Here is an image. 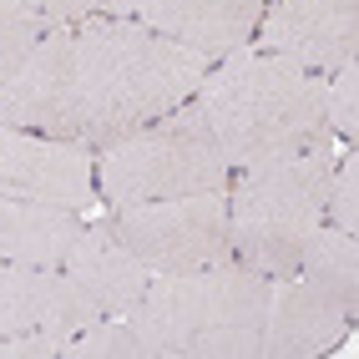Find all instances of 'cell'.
I'll list each match as a JSON object with an SVG mask.
<instances>
[{
    "label": "cell",
    "instance_id": "cell-1",
    "mask_svg": "<svg viewBox=\"0 0 359 359\" xmlns=\"http://www.w3.org/2000/svg\"><path fill=\"white\" fill-rule=\"evenodd\" d=\"M212 56L167 41L137 20H86L76 31V91L86 116V147L157 122L203 86Z\"/></svg>",
    "mask_w": 359,
    "mask_h": 359
},
{
    "label": "cell",
    "instance_id": "cell-2",
    "mask_svg": "<svg viewBox=\"0 0 359 359\" xmlns=\"http://www.w3.org/2000/svg\"><path fill=\"white\" fill-rule=\"evenodd\" d=\"M198 116L228 167H253L329 142L324 81L269 51H243L223 66H208L198 86Z\"/></svg>",
    "mask_w": 359,
    "mask_h": 359
},
{
    "label": "cell",
    "instance_id": "cell-3",
    "mask_svg": "<svg viewBox=\"0 0 359 359\" xmlns=\"http://www.w3.org/2000/svg\"><path fill=\"white\" fill-rule=\"evenodd\" d=\"M269 278L248 263L152 273L142 299L122 309L152 359H253L263 349Z\"/></svg>",
    "mask_w": 359,
    "mask_h": 359
},
{
    "label": "cell",
    "instance_id": "cell-4",
    "mask_svg": "<svg viewBox=\"0 0 359 359\" xmlns=\"http://www.w3.org/2000/svg\"><path fill=\"white\" fill-rule=\"evenodd\" d=\"M334 147H304L289 157H269L253 167H238V182L228 193V243L233 258L253 273H294L309 233L324 223Z\"/></svg>",
    "mask_w": 359,
    "mask_h": 359
},
{
    "label": "cell",
    "instance_id": "cell-5",
    "mask_svg": "<svg viewBox=\"0 0 359 359\" xmlns=\"http://www.w3.org/2000/svg\"><path fill=\"white\" fill-rule=\"evenodd\" d=\"M223 182H228V162L208 122L198 116V107L162 111L152 127L116 137L97 157V193L116 208L208 193V187H223Z\"/></svg>",
    "mask_w": 359,
    "mask_h": 359
},
{
    "label": "cell",
    "instance_id": "cell-6",
    "mask_svg": "<svg viewBox=\"0 0 359 359\" xmlns=\"http://www.w3.org/2000/svg\"><path fill=\"white\" fill-rule=\"evenodd\" d=\"M111 228L127 238V248L147 263L152 273H187V269H212V263L233 258L223 187L116 208Z\"/></svg>",
    "mask_w": 359,
    "mask_h": 359
},
{
    "label": "cell",
    "instance_id": "cell-7",
    "mask_svg": "<svg viewBox=\"0 0 359 359\" xmlns=\"http://www.w3.org/2000/svg\"><path fill=\"white\" fill-rule=\"evenodd\" d=\"M0 122L61 142H86L76 91V31H46L26 61L0 81Z\"/></svg>",
    "mask_w": 359,
    "mask_h": 359
},
{
    "label": "cell",
    "instance_id": "cell-8",
    "mask_svg": "<svg viewBox=\"0 0 359 359\" xmlns=\"http://www.w3.org/2000/svg\"><path fill=\"white\" fill-rule=\"evenodd\" d=\"M97 193V157L86 142H61L0 122V198L86 208Z\"/></svg>",
    "mask_w": 359,
    "mask_h": 359
},
{
    "label": "cell",
    "instance_id": "cell-9",
    "mask_svg": "<svg viewBox=\"0 0 359 359\" xmlns=\"http://www.w3.org/2000/svg\"><path fill=\"white\" fill-rule=\"evenodd\" d=\"M258 46L304 71H339L359 51V0H273L258 15Z\"/></svg>",
    "mask_w": 359,
    "mask_h": 359
},
{
    "label": "cell",
    "instance_id": "cell-10",
    "mask_svg": "<svg viewBox=\"0 0 359 359\" xmlns=\"http://www.w3.org/2000/svg\"><path fill=\"white\" fill-rule=\"evenodd\" d=\"M102 309L81 294L66 269H36V263L0 258V334H56L71 339Z\"/></svg>",
    "mask_w": 359,
    "mask_h": 359
},
{
    "label": "cell",
    "instance_id": "cell-11",
    "mask_svg": "<svg viewBox=\"0 0 359 359\" xmlns=\"http://www.w3.org/2000/svg\"><path fill=\"white\" fill-rule=\"evenodd\" d=\"M102 6L208 56H233L263 15V0H102Z\"/></svg>",
    "mask_w": 359,
    "mask_h": 359
},
{
    "label": "cell",
    "instance_id": "cell-12",
    "mask_svg": "<svg viewBox=\"0 0 359 359\" xmlns=\"http://www.w3.org/2000/svg\"><path fill=\"white\" fill-rule=\"evenodd\" d=\"M349 334V314L319 283L273 273L269 309H263V349L269 359H319Z\"/></svg>",
    "mask_w": 359,
    "mask_h": 359
},
{
    "label": "cell",
    "instance_id": "cell-13",
    "mask_svg": "<svg viewBox=\"0 0 359 359\" xmlns=\"http://www.w3.org/2000/svg\"><path fill=\"white\" fill-rule=\"evenodd\" d=\"M61 269L81 283V294L97 304L102 314H122V309H132L142 299V289H147V278H152V269L127 248V238L116 228H107V223L81 228Z\"/></svg>",
    "mask_w": 359,
    "mask_h": 359
},
{
    "label": "cell",
    "instance_id": "cell-14",
    "mask_svg": "<svg viewBox=\"0 0 359 359\" xmlns=\"http://www.w3.org/2000/svg\"><path fill=\"white\" fill-rule=\"evenodd\" d=\"M76 212L26 198H0V258L36 263V269H61L71 243H76Z\"/></svg>",
    "mask_w": 359,
    "mask_h": 359
},
{
    "label": "cell",
    "instance_id": "cell-15",
    "mask_svg": "<svg viewBox=\"0 0 359 359\" xmlns=\"http://www.w3.org/2000/svg\"><path fill=\"white\" fill-rule=\"evenodd\" d=\"M299 269H304L309 283H319L354 319V309H359V243H354V233L334 228V223H319L309 233L304 253H299Z\"/></svg>",
    "mask_w": 359,
    "mask_h": 359
},
{
    "label": "cell",
    "instance_id": "cell-16",
    "mask_svg": "<svg viewBox=\"0 0 359 359\" xmlns=\"http://www.w3.org/2000/svg\"><path fill=\"white\" fill-rule=\"evenodd\" d=\"M66 359H147V349H142L137 339V329L122 319V314H111V319H91L86 329H76L71 339L61 344Z\"/></svg>",
    "mask_w": 359,
    "mask_h": 359
},
{
    "label": "cell",
    "instance_id": "cell-17",
    "mask_svg": "<svg viewBox=\"0 0 359 359\" xmlns=\"http://www.w3.org/2000/svg\"><path fill=\"white\" fill-rule=\"evenodd\" d=\"M46 36V20L26 11L20 0H0V81L26 61V51Z\"/></svg>",
    "mask_w": 359,
    "mask_h": 359
},
{
    "label": "cell",
    "instance_id": "cell-18",
    "mask_svg": "<svg viewBox=\"0 0 359 359\" xmlns=\"http://www.w3.org/2000/svg\"><path fill=\"white\" fill-rule=\"evenodd\" d=\"M324 223L354 233L359 228V162L354 152L334 157V172H329V198H324Z\"/></svg>",
    "mask_w": 359,
    "mask_h": 359
},
{
    "label": "cell",
    "instance_id": "cell-19",
    "mask_svg": "<svg viewBox=\"0 0 359 359\" xmlns=\"http://www.w3.org/2000/svg\"><path fill=\"white\" fill-rule=\"evenodd\" d=\"M324 122L339 137L359 132V66L354 61L334 71V81H324Z\"/></svg>",
    "mask_w": 359,
    "mask_h": 359
},
{
    "label": "cell",
    "instance_id": "cell-20",
    "mask_svg": "<svg viewBox=\"0 0 359 359\" xmlns=\"http://www.w3.org/2000/svg\"><path fill=\"white\" fill-rule=\"evenodd\" d=\"M61 344L56 334H0V359H56Z\"/></svg>",
    "mask_w": 359,
    "mask_h": 359
},
{
    "label": "cell",
    "instance_id": "cell-21",
    "mask_svg": "<svg viewBox=\"0 0 359 359\" xmlns=\"http://www.w3.org/2000/svg\"><path fill=\"white\" fill-rule=\"evenodd\" d=\"M20 6L36 11L41 20H56V26H61V20H81V15H91L102 0H20Z\"/></svg>",
    "mask_w": 359,
    "mask_h": 359
}]
</instances>
